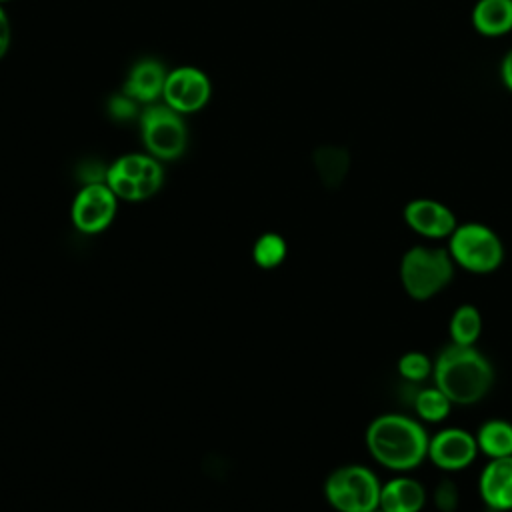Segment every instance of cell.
<instances>
[{
  "mask_svg": "<svg viewBox=\"0 0 512 512\" xmlns=\"http://www.w3.org/2000/svg\"><path fill=\"white\" fill-rule=\"evenodd\" d=\"M428 442L424 426L404 414H382L366 428V448L384 468L406 472L428 458Z\"/></svg>",
  "mask_w": 512,
  "mask_h": 512,
  "instance_id": "1",
  "label": "cell"
},
{
  "mask_svg": "<svg viewBox=\"0 0 512 512\" xmlns=\"http://www.w3.org/2000/svg\"><path fill=\"white\" fill-rule=\"evenodd\" d=\"M434 386L440 388L452 404H474L482 400L494 384L490 360L474 346L450 344L434 360Z\"/></svg>",
  "mask_w": 512,
  "mask_h": 512,
  "instance_id": "2",
  "label": "cell"
},
{
  "mask_svg": "<svg viewBox=\"0 0 512 512\" xmlns=\"http://www.w3.org/2000/svg\"><path fill=\"white\" fill-rule=\"evenodd\" d=\"M454 266L452 256L444 248L412 246L400 260L402 288L412 300L426 302L452 282Z\"/></svg>",
  "mask_w": 512,
  "mask_h": 512,
  "instance_id": "3",
  "label": "cell"
},
{
  "mask_svg": "<svg viewBox=\"0 0 512 512\" xmlns=\"http://www.w3.org/2000/svg\"><path fill=\"white\" fill-rule=\"evenodd\" d=\"M448 254L454 264L474 274H490L500 268L504 260V246L500 236L486 224L466 222L458 224L448 238Z\"/></svg>",
  "mask_w": 512,
  "mask_h": 512,
  "instance_id": "4",
  "label": "cell"
},
{
  "mask_svg": "<svg viewBox=\"0 0 512 512\" xmlns=\"http://www.w3.org/2000/svg\"><path fill=\"white\" fill-rule=\"evenodd\" d=\"M382 484L378 476L362 466L348 464L330 472L324 484L328 504L338 512H372L380 504Z\"/></svg>",
  "mask_w": 512,
  "mask_h": 512,
  "instance_id": "5",
  "label": "cell"
},
{
  "mask_svg": "<svg viewBox=\"0 0 512 512\" xmlns=\"http://www.w3.org/2000/svg\"><path fill=\"white\" fill-rule=\"evenodd\" d=\"M164 180L158 158L150 154H124L104 172V182L118 200L142 202L152 198Z\"/></svg>",
  "mask_w": 512,
  "mask_h": 512,
  "instance_id": "6",
  "label": "cell"
},
{
  "mask_svg": "<svg viewBox=\"0 0 512 512\" xmlns=\"http://www.w3.org/2000/svg\"><path fill=\"white\" fill-rule=\"evenodd\" d=\"M140 132L148 154L158 160H176L186 150L188 132L182 114L166 104H152L142 112Z\"/></svg>",
  "mask_w": 512,
  "mask_h": 512,
  "instance_id": "7",
  "label": "cell"
},
{
  "mask_svg": "<svg viewBox=\"0 0 512 512\" xmlns=\"http://www.w3.org/2000/svg\"><path fill=\"white\" fill-rule=\"evenodd\" d=\"M116 208H118V198L104 180L88 182L74 196L72 210H70L72 224L76 226V230L84 234L104 232L112 224L116 216Z\"/></svg>",
  "mask_w": 512,
  "mask_h": 512,
  "instance_id": "8",
  "label": "cell"
},
{
  "mask_svg": "<svg viewBox=\"0 0 512 512\" xmlns=\"http://www.w3.org/2000/svg\"><path fill=\"white\" fill-rule=\"evenodd\" d=\"M210 92V80L200 68L180 66L168 72L162 98L178 114H192L206 106Z\"/></svg>",
  "mask_w": 512,
  "mask_h": 512,
  "instance_id": "9",
  "label": "cell"
},
{
  "mask_svg": "<svg viewBox=\"0 0 512 512\" xmlns=\"http://www.w3.org/2000/svg\"><path fill=\"white\" fill-rule=\"evenodd\" d=\"M478 454L476 436L462 428H444L428 442V458L434 466L454 472L470 466Z\"/></svg>",
  "mask_w": 512,
  "mask_h": 512,
  "instance_id": "10",
  "label": "cell"
},
{
  "mask_svg": "<svg viewBox=\"0 0 512 512\" xmlns=\"http://www.w3.org/2000/svg\"><path fill=\"white\" fill-rule=\"evenodd\" d=\"M404 222L410 230L430 240L450 238V234L458 226L454 212L446 204L432 198L410 200L404 206Z\"/></svg>",
  "mask_w": 512,
  "mask_h": 512,
  "instance_id": "11",
  "label": "cell"
},
{
  "mask_svg": "<svg viewBox=\"0 0 512 512\" xmlns=\"http://www.w3.org/2000/svg\"><path fill=\"white\" fill-rule=\"evenodd\" d=\"M478 490L488 508L496 512L512 510V456L490 458L480 472Z\"/></svg>",
  "mask_w": 512,
  "mask_h": 512,
  "instance_id": "12",
  "label": "cell"
},
{
  "mask_svg": "<svg viewBox=\"0 0 512 512\" xmlns=\"http://www.w3.org/2000/svg\"><path fill=\"white\" fill-rule=\"evenodd\" d=\"M166 68L154 58H144L132 66L124 82V94L136 102L150 104L162 96L166 84Z\"/></svg>",
  "mask_w": 512,
  "mask_h": 512,
  "instance_id": "13",
  "label": "cell"
},
{
  "mask_svg": "<svg viewBox=\"0 0 512 512\" xmlns=\"http://www.w3.org/2000/svg\"><path fill=\"white\" fill-rule=\"evenodd\" d=\"M426 502L424 486L410 476H396L382 484L380 504L384 512H420Z\"/></svg>",
  "mask_w": 512,
  "mask_h": 512,
  "instance_id": "14",
  "label": "cell"
},
{
  "mask_svg": "<svg viewBox=\"0 0 512 512\" xmlns=\"http://www.w3.org/2000/svg\"><path fill=\"white\" fill-rule=\"evenodd\" d=\"M472 26L488 38L508 34L512 30V0H478L472 8Z\"/></svg>",
  "mask_w": 512,
  "mask_h": 512,
  "instance_id": "15",
  "label": "cell"
},
{
  "mask_svg": "<svg viewBox=\"0 0 512 512\" xmlns=\"http://www.w3.org/2000/svg\"><path fill=\"white\" fill-rule=\"evenodd\" d=\"M476 444L488 458L512 456V422L500 418L486 420L476 432Z\"/></svg>",
  "mask_w": 512,
  "mask_h": 512,
  "instance_id": "16",
  "label": "cell"
},
{
  "mask_svg": "<svg viewBox=\"0 0 512 512\" xmlns=\"http://www.w3.org/2000/svg\"><path fill=\"white\" fill-rule=\"evenodd\" d=\"M452 344L474 346L482 334V314L474 304H460L450 316Z\"/></svg>",
  "mask_w": 512,
  "mask_h": 512,
  "instance_id": "17",
  "label": "cell"
},
{
  "mask_svg": "<svg viewBox=\"0 0 512 512\" xmlns=\"http://www.w3.org/2000/svg\"><path fill=\"white\" fill-rule=\"evenodd\" d=\"M450 398L436 386L422 388L414 396V410L424 422H442L450 414Z\"/></svg>",
  "mask_w": 512,
  "mask_h": 512,
  "instance_id": "18",
  "label": "cell"
},
{
  "mask_svg": "<svg viewBox=\"0 0 512 512\" xmlns=\"http://www.w3.org/2000/svg\"><path fill=\"white\" fill-rule=\"evenodd\" d=\"M286 240L280 234L274 232H266L262 234L252 248V258L254 262L264 268V270H272L276 266H280L286 258Z\"/></svg>",
  "mask_w": 512,
  "mask_h": 512,
  "instance_id": "19",
  "label": "cell"
},
{
  "mask_svg": "<svg viewBox=\"0 0 512 512\" xmlns=\"http://www.w3.org/2000/svg\"><path fill=\"white\" fill-rule=\"evenodd\" d=\"M432 360L418 350H410L398 358V372L408 382H424L432 374Z\"/></svg>",
  "mask_w": 512,
  "mask_h": 512,
  "instance_id": "20",
  "label": "cell"
},
{
  "mask_svg": "<svg viewBox=\"0 0 512 512\" xmlns=\"http://www.w3.org/2000/svg\"><path fill=\"white\" fill-rule=\"evenodd\" d=\"M434 506L440 510V512H454L458 508V500H460V494H458V488L452 480L444 478L438 482V486L434 488Z\"/></svg>",
  "mask_w": 512,
  "mask_h": 512,
  "instance_id": "21",
  "label": "cell"
},
{
  "mask_svg": "<svg viewBox=\"0 0 512 512\" xmlns=\"http://www.w3.org/2000/svg\"><path fill=\"white\" fill-rule=\"evenodd\" d=\"M134 110H136V100H132L130 96L122 94V96H114L110 100V112L116 116V118H130L134 116Z\"/></svg>",
  "mask_w": 512,
  "mask_h": 512,
  "instance_id": "22",
  "label": "cell"
},
{
  "mask_svg": "<svg viewBox=\"0 0 512 512\" xmlns=\"http://www.w3.org/2000/svg\"><path fill=\"white\" fill-rule=\"evenodd\" d=\"M8 48H10V20L0 6V58H4Z\"/></svg>",
  "mask_w": 512,
  "mask_h": 512,
  "instance_id": "23",
  "label": "cell"
},
{
  "mask_svg": "<svg viewBox=\"0 0 512 512\" xmlns=\"http://www.w3.org/2000/svg\"><path fill=\"white\" fill-rule=\"evenodd\" d=\"M500 78H502L504 86L512 92V50H508L500 62Z\"/></svg>",
  "mask_w": 512,
  "mask_h": 512,
  "instance_id": "24",
  "label": "cell"
},
{
  "mask_svg": "<svg viewBox=\"0 0 512 512\" xmlns=\"http://www.w3.org/2000/svg\"><path fill=\"white\" fill-rule=\"evenodd\" d=\"M372 512H384V510H382V508H376V510H372Z\"/></svg>",
  "mask_w": 512,
  "mask_h": 512,
  "instance_id": "25",
  "label": "cell"
},
{
  "mask_svg": "<svg viewBox=\"0 0 512 512\" xmlns=\"http://www.w3.org/2000/svg\"><path fill=\"white\" fill-rule=\"evenodd\" d=\"M2 2H8V0H0V4H2Z\"/></svg>",
  "mask_w": 512,
  "mask_h": 512,
  "instance_id": "26",
  "label": "cell"
}]
</instances>
